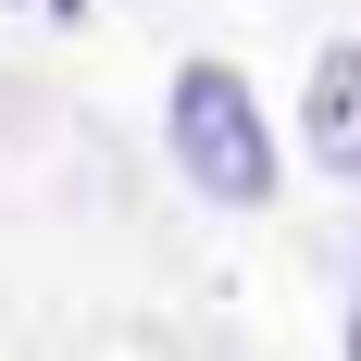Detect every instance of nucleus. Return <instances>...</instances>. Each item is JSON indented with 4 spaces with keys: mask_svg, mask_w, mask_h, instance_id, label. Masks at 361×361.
<instances>
[{
    "mask_svg": "<svg viewBox=\"0 0 361 361\" xmlns=\"http://www.w3.org/2000/svg\"><path fill=\"white\" fill-rule=\"evenodd\" d=\"M162 149L175 175L212 200V212H262L274 200V125H262V87L237 63H175L162 87Z\"/></svg>",
    "mask_w": 361,
    "mask_h": 361,
    "instance_id": "f257e3e1",
    "label": "nucleus"
},
{
    "mask_svg": "<svg viewBox=\"0 0 361 361\" xmlns=\"http://www.w3.org/2000/svg\"><path fill=\"white\" fill-rule=\"evenodd\" d=\"M299 137H312L324 175L361 187V37H336L324 63H312V87H299Z\"/></svg>",
    "mask_w": 361,
    "mask_h": 361,
    "instance_id": "f03ea898",
    "label": "nucleus"
},
{
    "mask_svg": "<svg viewBox=\"0 0 361 361\" xmlns=\"http://www.w3.org/2000/svg\"><path fill=\"white\" fill-rule=\"evenodd\" d=\"M25 13H75V0H25Z\"/></svg>",
    "mask_w": 361,
    "mask_h": 361,
    "instance_id": "7ed1b4c3",
    "label": "nucleus"
},
{
    "mask_svg": "<svg viewBox=\"0 0 361 361\" xmlns=\"http://www.w3.org/2000/svg\"><path fill=\"white\" fill-rule=\"evenodd\" d=\"M349 361H361V312H349Z\"/></svg>",
    "mask_w": 361,
    "mask_h": 361,
    "instance_id": "20e7f679",
    "label": "nucleus"
}]
</instances>
